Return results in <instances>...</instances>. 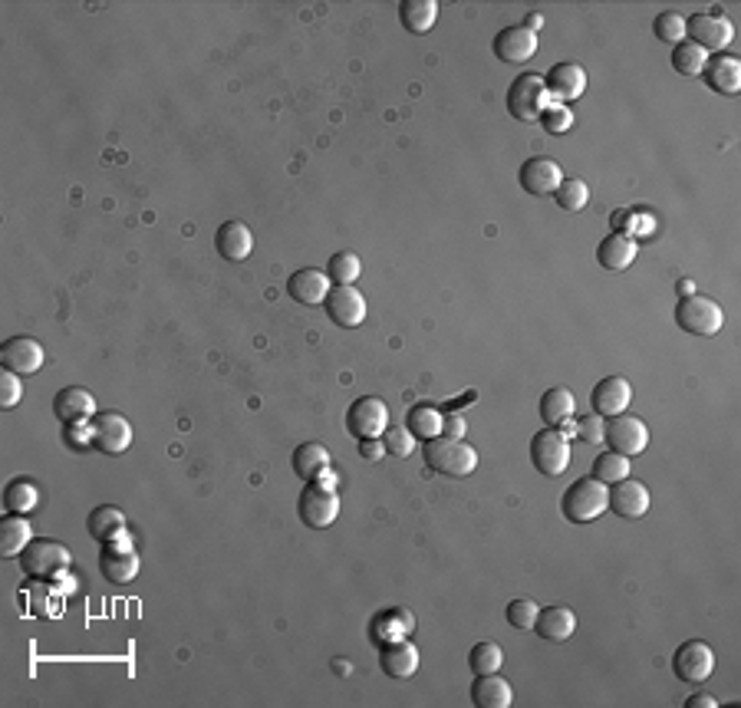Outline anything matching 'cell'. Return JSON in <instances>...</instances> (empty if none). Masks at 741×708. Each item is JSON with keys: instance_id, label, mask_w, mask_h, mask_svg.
<instances>
[{"instance_id": "cell-1", "label": "cell", "mask_w": 741, "mask_h": 708, "mask_svg": "<svg viewBox=\"0 0 741 708\" xmlns=\"http://www.w3.org/2000/svg\"><path fill=\"white\" fill-rule=\"evenodd\" d=\"M425 462L432 471L448 478H468L478 468V448H471L465 438H432L425 442Z\"/></svg>"}, {"instance_id": "cell-2", "label": "cell", "mask_w": 741, "mask_h": 708, "mask_svg": "<svg viewBox=\"0 0 741 708\" xmlns=\"http://www.w3.org/2000/svg\"><path fill=\"white\" fill-rule=\"evenodd\" d=\"M17 560H20V570L37 580H56L60 573L73 567L70 547H63L60 541H53V537H33L30 547Z\"/></svg>"}, {"instance_id": "cell-3", "label": "cell", "mask_w": 741, "mask_h": 708, "mask_svg": "<svg viewBox=\"0 0 741 708\" xmlns=\"http://www.w3.org/2000/svg\"><path fill=\"white\" fill-rule=\"evenodd\" d=\"M560 511L570 524H590L606 514V485L597 478H577L574 485L564 491Z\"/></svg>"}, {"instance_id": "cell-4", "label": "cell", "mask_w": 741, "mask_h": 708, "mask_svg": "<svg viewBox=\"0 0 741 708\" xmlns=\"http://www.w3.org/2000/svg\"><path fill=\"white\" fill-rule=\"evenodd\" d=\"M554 103L544 86V76L521 73L518 80L508 86V112L518 122H541V112Z\"/></svg>"}, {"instance_id": "cell-5", "label": "cell", "mask_w": 741, "mask_h": 708, "mask_svg": "<svg viewBox=\"0 0 741 708\" xmlns=\"http://www.w3.org/2000/svg\"><path fill=\"white\" fill-rule=\"evenodd\" d=\"M676 323L679 330H686L692 336H715L725 327V313L712 297L692 294L676 303Z\"/></svg>"}, {"instance_id": "cell-6", "label": "cell", "mask_w": 741, "mask_h": 708, "mask_svg": "<svg viewBox=\"0 0 741 708\" xmlns=\"http://www.w3.org/2000/svg\"><path fill=\"white\" fill-rule=\"evenodd\" d=\"M686 37L695 43V47H702L705 53H725L732 47L735 40V27L732 20L725 14H718V10H705V14H692L686 20Z\"/></svg>"}, {"instance_id": "cell-7", "label": "cell", "mask_w": 741, "mask_h": 708, "mask_svg": "<svg viewBox=\"0 0 741 708\" xmlns=\"http://www.w3.org/2000/svg\"><path fill=\"white\" fill-rule=\"evenodd\" d=\"M531 462L547 478L564 475L570 468V442L560 429H541L531 435Z\"/></svg>"}, {"instance_id": "cell-8", "label": "cell", "mask_w": 741, "mask_h": 708, "mask_svg": "<svg viewBox=\"0 0 741 708\" xmlns=\"http://www.w3.org/2000/svg\"><path fill=\"white\" fill-rule=\"evenodd\" d=\"M386 429H389V406L383 399L363 396L346 409V432L356 442H363V438H383Z\"/></svg>"}, {"instance_id": "cell-9", "label": "cell", "mask_w": 741, "mask_h": 708, "mask_svg": "<svg viewBox=\"0 0 741 708\" xmlns=\"http://www.w3.org/2000/svg\"><path fill=\"white\" fill-rule=\"evenodd\" d=\"M649 488L643 481L636 478H623L616 481V485H606V511H613L616 518H626V521H639L649 514Z\"/></svg>"}, {"instance_id": "cell-10", "label": "cell", "mask_w": 741, "mask_h": 708, "mask_svg": "<svg viewBox=\"0 0 741 708\" xmlns=\"http://www.w3.org/2000/svg\"><path fill=\"white\" fill-rule=\"evenodd\" d=\"M297 514H300L303 524L313 527V531H323V527H330L336 518H340V494L310 481L297 498Z\"/></svg>"}, {"instance_id": "cell-11", "label": "cell", "mask_w": 741, "mask_h": 708, "mask_svg": "<svg viewBox=\"0 0 741 708\" xmlns=\"http://www.w3.org/2000/svg\"><path fill=\"white\" fill-rule=\"evenodd\" d=\"M603 442H610V452H616V455L636 458V455H643L649 448V429H646L643 419L623 412V415H616V419L606 422V438H603Z\"/></svg>"}, {"instance_id": "cell-12", "label": "cell", "mask_w": 741, "mask_h": 708, "mask_svg": "<svg viewBox=\"0 0 741 708\" xmlns=\"http://www.w3.org/2000/svg\"><path fill=\"white\" fill-rule=\"evenodd\" d=\"M672 672L682 679V682H705L715 676V649L709 643H702V639H689V643H682L676 649V656H672Z\"/></svg>"}, {"instance_id": "cell-13", "label": "cell", "mask_w": 741, "mask_h": 708, "mask_svg": "<svg viewBox=\"0 0 741 708\" xmlns=\"http://www.w3.org/2000/svg\"><path fill=\"white\" fill-rule=\"evenodd\" d=\"M327 317L343 330H356L366 320V297L353 284H333V290L323 300Z\"/></svg>"}, {"instance_id": "cell-14", "label": "cell", "mask_w": 741, "mask_h": 708, "mask_svg": "<svg viewBox=\"0 0 741 708\" xmlns=\"http://www.w3.org/2000/svg\"><path fill=\"white\" fill-rule=\"evenodd\" d=\"M590 406L603 419H616V415H623L626 409L633 406V386L630 379L623 376H606L600 379L597 386L590 392Z\"/></svg>"}, {"instance_id": "cell-15", "label": "cell", "mask_w": 741, "mask_h": 708, "mask_svg": "<svg viewBox=\"0 0 741 708\" xmlns=\"http://www.w3.org/2000/svg\"><path fill=\"white\" fill-rule=\"evenodd\" d=\"M43 359H47V353H43V346L37 340H30V336H10V340H4V346H0V363L17 376L40 373Z\"/></svg>"}, {"instance_id": "cell-16", "label": "cell", "mask_w": 741, "mask_h": 708, "mask_svg": "<svg viewBox=\"0 0 741 708\" xmlns=\"http://www.w3.org/2000/svg\"><path fill=\"white\" fill-rule=\"evenodd\" d=\"M93 442L103 455H122L132 445V425L119 412H99L93 419Z\"/></svg>"}, {"instance_id": "cell-17", "label": "cell", "mask_w": 741, "mask_h": 708, "mask_svg": "<svg viewBox=\"0 0 741 708\" xmlns=\"http://www.w3.org/2000/svg\"><path fill=\"white\" fill-rule=\"evenodd\" d=\"M564 178H567L564 168H560L554 159H547V155H534V159H527L521 165V188L527 191V195H537V198L554 195Z\"/></svg>"}, {"instance_id": "cell-18", "label": "cell", "mask_w": 741, "mask_h": 708, "mask_svg": "<svg viewBox=\"0 0 741 708\" xmlns=\"http://www.w3.org/2000/svg\"><path fill=\"white\" fill-rule=\"evenodd\" d=\"M544 86L554 103H574L583 93H587V73L577 63H554L544 76Z\"/></svg>"}, {"instance_id": "cell-19", "label": "cell", "mask_w": 741, "mask_h": 708, "mask_svg": "<svg viewBox=\"0 0 741 708\" xmlns=\"http://www.w3.org/2000/svg\"><path fill=\"white\" fill-rule=\"evenodd\" d=\"M60 597H66V593L56 587V580L30 577L27 587H20V606H24V613L37 616V620H53L60 613Z\"/></svg>"}, {"instance_id": "cell-20", "label": "cell", "mask_w": 741, "mask_h": 708, "mask_svg": "<svg viewBox=\"0 0 741 708\" xmlns=\"http://www.w3.org/2000/svg\"><path fill=\"white\" fill-rule=\"evenodd\" d=\"M53 412L56 419L63 425H73V422H93L96 419V399L93 392L83 389V386H66L53 396Z\"/></svg>"}, {"instance_id": "cell-21", "label": "cell", "mask_w": 741, "mask_h": 708, "mask_svg": "<svg viewBox=\"0 0 741 708\" xmlns=\"http://www.w3.org/2000/svg\"><path fill=\"white\" fill-rule=\"evenodd\" d=\"M330 290L333 280L320 267H303V271H297L287 280V294L294 297V303H303V307H320Z\"/></svg>"}, {"instance_id": "cell-22", "label": "cell", "mask_w": 741, "mask_h": 708, "mask_svg": "<svg viewBox=\"0 0 741 708\" xmlns=\"http://www.w3.org/2000/svg\"><path fill=\"white\" fill-rule=\"evenodd\" d=\"M419 662V649L409 639H392V643H383V649H379V669L389 679H412L419 672Z\"/></svg>"}, {"instance_id": "cell-23", "label": "cell", "mask_w": 741, "mask_h": 708, "mask_svg": "<svg viewBox=\"0 0 741 708\" xmlns=\"http://www.w3.org/2000/svg\"><path fill=\"white\" fill-rule=\"evenodd\" d=\"M705 83H709V89H715V93L722 96H738L741 93V60L732 53H715L709 56V63H705Z\"/></svg>"}, {"instance_id": "cell-24", "label": "cell", "mask_w": 741, "mask_h": 708, "mask_svg": "<svg viewBox=\"0 0 741 708\" xmlns=\"http://www.w3.org/2000/svg\"><path fill=\"white\" fill-rule=\"evenodd\" d=\"M537 53V33L527 27H504L494 37V56L501 63H527Z\"/></svg>"}, {"instance_id": "cell-25", "label": "cell", "mask_w": 741, "mask_h": 708, "mask_svg": "<svg viewBox=\"0 0 741 708\" xmlns=\"http://www.w3.org/2000/svg\"><path fill=\"white\" fill-rule=\"evenodd\" d=\"M636 254H639V244L630 238V234H620V231L606 234V238L600 241V247H597L600 267H603V271H613V274L630 271L633 261H636Z\"/></svg>"}, {"instance_id": "cell-26", "label": "cell", "mask_w": 741, "mask_h": 708, "mask_svg": "<svg viewBox=\"0 0 741 708\" xmlns=\"http://www.w3.org/2000/svg\"><path fill=\"white\" fill-rule=\"evenodd\" d=\"M215 247H218V254L224 257V261L241 264L254 251V234L241 221H224L218 228V234H215Z\"/></svg>"}, {"instance_id": "cell-27", "label": "cell", "mask_w": 741, "mask_h": 708, "mask_svg": "<svg viewBox=\"0 0 741 708\" xmlns=\"http://www.w3.org/2000/svg\"><path fill=\"white\" fill-rule=\"evenodd\" d=\"M534 633L547 639V643H567V639L577 633V616L574 610H567V606H547V610L537 613Z\"/></svg>"}, {"instance_id": "cell-28", "label": "cell", "mask_w": 741, "mask_h": 708, "mask_svg": "<svg viewBox=\"0 0 741 708\" xmlns=\"http://www.w3.org/2000/svg\"><path fill=\"white\" fill-rule=\"evenodd\" d=\"M412 629H415V616L409 610H402V606H392V610H383L369 623V636L383 646L392 643V639H409Z\"/></svg>"}, {"instance_id": "cell-29", "label": "cell", "mask_w": 741, "mask_h": 708, "mask_svg": "<svg viewBox=\"0 0 741 708\" xmlns=\"http://www.w3.org/2000/svg\"><path fill=\"white\" fill-rule=\"evenodd\" d=\"M574 412H577V399L567 386H550L541 396V419L547 422V429H564L574 419Z\"/></svg>"}, {"instance_id": "cell-30", "label": "cell", "mask_w": 741, "mask_h": 708, "mask_svg": "<svg viewBox=\"0 0 741 708\" xmlns=\"http://www.w3.org/2000/svg\"><path fill=\"white\" fill-rule=\"evenodd\" d=\"M471 702L481 708H508L514 702V692L504 676L488 672V676H475L471 682Z\"/></svg>"}, {"instance_id": "cell-31", "label": "cell", "mask_w": 741, "mask_h": 708, "mask_svg": "<svg viewBox=\"0 0 741 708\" xmlns=\"http://www.w3.org/2000/svg\"><path fill=\"white\" fill-rule=\"evenodd\" d=\"M33 541V527L27 514H10L0 521V554L4 557H20Z\"/></svg>"}, {"instance_id": "cell-32", "label": "cell", "mask_w": 741, "mask_h": 708, "mask_svg": "<svg viewBox=\"0 0 741 708\" xmlns=\"http://www.w3.org/2000/svg\"><path fill=\"white\" fill-rule=\"evenodd\" d=\"M99 567H103V577L112 580V583H132V580L139 577V554H136V550H112V547H103Z\"/></svg>"}, {"instance_id": "cell-33", "label": "cell", "mask_w": 741, "mask_h": 708, "mask_svg": "<svg viewBox=\"0 0 741 708\" xmlns=\"http://www.w3.org/2000/svg\"><path fill=\"white\" fill-rule=\"evenodd\" d=\"M399 20L409 33L422 37V33H429L435 27V20H439V4H435V0H402Z\"/></svg>"}, {"instance_id": "cell-34", "label": "cell", "mask_w": 741, "mask_h": 708, "mask_svg": "<svg viewBox=\"0 0 741 708\" xmlns=\"http://www.w3.org/2000/svg\"><path fill=\"white\" fill-rule=\"evenodd\" d=\"M290 462H294L297 478L317 481L320 471L330 468V452H327V445H320V442H303L294 448V458H290Z\"/></svg>"}, {"instance_id": "cell-35", "label": "cell", "mask_w": 741, "mask_h": 708, "mask_svg": "<svg viewBox=\"0 0 741 708\" xmlns=\"http://www.w3.org/2000/svg\"><path fill=\"white\" fill-rule=\"evenodd\" d=\"M442 419L445 415L435 409V406H412L409 409V419H406V429L419 438V442H432V438L442 435Z\"/></svg>"}, {"instance_id": "cell-36", "label": "cell", "mask_w": 741, "mask_h": 708, "mask_svg": "<svg viewBox=\"0 0 741 708\" xmlns=\"http://www.w3.org/2000/svg\"><path fill=\"white\" fill-rule=\"evenodd\" d=\"M122 527H126V514H122L116 504H103V508H96L86 518V531L93 534L99 544H106L112 534L122 531Z\"/></svg>"}, {"instance_id": "cell-37", "label": "cell", "mask_w": 741, "mask_h": 708, "mask_svg": "<svg viewBox=\"0 0 741 708\" xmlns=\"http://www.w3.org/2000/svg\"><path fill=\"white\" fill-rule=\"evenodd\" d=\"M37 504H40V491H37V485H33L30 478H17V481H10V485H7L4 508L10 514H33V511H37Z\"/></svg>"}, {"instance_id": "cell-38", "label": "cell", "mask_w": 741, "mask_h": 708, "mask_svg": "<svg viewBox=\"0 0 741 708\" xmlns=\"http://www.w3.org/2000/svg\"><path fill=\"white\" fill-rule=\"evenodd\" d=\"M705 63H709V53L702 47H695L692 40H682L672 47V66H676V73L682 76H702Z\"/></svg>"}, {"instance_id": "cell-39", "label": "cell", "mask_w": 741, "mask_h": 708, "mask_svg": "<svg viewBox=\"0 0 741 708\" xmlns=\"http://www.w3.org/2000/svg\"><path fill=\"white\" fill-rule=\"evenodd\" d=\"M630 471H633V462L616 452H603L597 455V462H593V478L603 481V485H616V481L630 478Z\"/></svg>"}, {"instance_id": "cell-40", "label": "cell", "mask_w": 741, "mask_h": 708, "mask_svg": "<svg viewBox=\"0 0 741 708\" xmlns=\"http://www.w3.org/2000/svg\"><path fill=\"white\" fill-rule=\"evenodd\" d=\"M359 274H363V261H359L356 251H336L327 264V277L333 284H356Z\"/></svg>"}, {"instance_id": "cell-41", "label": "cell", "mask_w": 741, "mask_h": 708, "mask_svg": "<svg viewBox=\"0 0 741 708\" xmlns=\"http://www.w3.org/2000/svg\"><path fill=\"white\" fill-rule=\"evenodd\" d=\"M468 666H471V672H475V676L501 672V666H504V649L498 643H478V646H471Z\"/></svg>"}, {"instance_id": "cell-42", "label": "cell", "mask_w": 741, "mask_h": 708, "mask_svg": "<svg viewBox=\"0 0 741 708\" xmlns=\"http://www.w3.org/2000/svg\"><path fill=\"white\" fill-rule=\"evenodd\" d=\"M554 201L564 211H583L590 205V188L583 178H564V182L557 185L554 191Z\"/></svg>"}, {"instance_id": "cell-43", "label": "cell", "mask_w": 741, "mask_h": 708, "mask_svg": "<svg viewBox=\"0 0 741 708\" xmlns=\"http://www.w3.org/2000/svg\"><path fill=\"white\" fill-rule=\"evenodd\" d=\"M653 30H656V40L669 43V47H676V43L686 40V17L676 14V10H666V14L656 17Z\"/></svg>"}, {"instance_id": "cell-44", "label": "cell", "mask_w": 741, "mask_h": 708, "mask_svg": "<svg viewBox=\"0 0 741 708\" xmlns=\"http://www.w3.org/2000/svg\"><path fill=\"white\" fill-rule=\"evenodd\" d=\"M537 613H541V606H537L534 600H511L508 610H504V620H508L514 629H534Z\"/></svg>"}, {"instance_id": "cell-45", "label": "cell", "mask_w": 741, "mask_h": 708, "mask_svg": "<svg viewBox=\"0 0 741 708\" xmlns=\"http://www.w3.org/2000/svg\"><path fill=\"white\" fill-rule=\"evenodd\" d=\"M541 122L550 136H564V132H570V126H574V112H570L564 103H550L541 112Z\"/></svg>"}, {"instance_id": "cell-46", "label": "cell", "mask_w": 741, "mask_h": 708, "mask_svg": "<svg viewBox=\"0 0 741 708\" xmlns=\"http://www.w3.org/2000/svg\"><path fill=\"white\" fill-rule=\"evenodd\" d=\"M383 442H386V452L392 458H409L415 452V445H419V438H415L409 429H399L396 425V429H386Z\"/></svg>"}, {"instance_id": "cell-47", "label": "cell", "mask_w": 741, "mask_h": 708, "mask_svg": "<svg viewBox=\"0 0 741 708\" xmlns=\"http://www.w3.org/2000/svg\"><path fill=\"white\" fill-rule=\"evenodd\" d=\"M24 399V382L10 369H0V409H17Z\"/></svg>"}, {"instance_id": "cell-48", "label": "cell", "mask_w": 741, "mask_h": 708, "mask_svg": "<svg viewBox=\"0 0 741 708\" xmlns=\"http://www.w3.org/2000/svg\"><path fill=\"white\" fill-rule=\"evenodd\" d=\"M577 438H583L587 445H603V438H606V419H603V415H597V412L583 415V419L577 422Z\"/></svg>"}, {"instance_id": "cell-49", "label": "cell", "mask_w": 741, "mask_h": 708, "mask_svg": "<svg viewBox=\"0 0 741 708\" xmlns=\"http://www.w3.org/2000/svg\"><path fill=\"white\" fill-rule=\"evenodd\" d=\"M66 445H70L73 452H80V448H96V442H93V425H89V422L66 425Z\"/></svg>"}, {"instance_id": "cell-50", "label": "cell", "mask_w": 741, "mask_h": 708, "mask_svg": "<svg viewBox=\"0 0 741 708\" xmlns=\"http://www.w3.org/2000/svg\"><path fill=\"white\" fill-rule=\"evenodd\" d=\"M359 455H363V462H383L389 452H386L383 438H363V442H359Z\"/></svg>"}, {"instance_id": "cell-51", "label": "cell", "mask_w": 741, "mask_h": 708, "mask_svg": "<svg viewBox=\"0 0 741 708\" xmlns=\"http://www.w3.org/2000/svg\"><path fill=\"white\" fill-rule=\"evenodd\" d=\"M465 432H468V422H465L462 412H448L442 419V435L445 438H465Z\"/></svg>"}, {"instance_id": "cell-52", "label": "cell", "mask_w": 741, "mask_h": 708, "mask_svg": "<svg viewBox=\"0 0 741 708\" xmlns=\"http://www.w3.org/2000/svg\"><path fill=\"white\" fill-rule=\"evenodd\" d=\"M103 547H112V550H136V544H132V534H129V527H122L119 534H112V537H109V541H106Z\"/></svg>"}, {"instance_id": "cell-53", "label": "cell", "mask_w": 741, "mask_h": 708, "mask_svg": "<svg viewBox=\"0 0 741 708\" xmlns=\"http://www.w3.org/2000/svg\"><path fill=\"white\" fill-rule=\"evenodd\" d=\"M718 705V699H715V695H692V699L686 702V708H715Z\"/></svg>"}, {"instance_id": "cell-54", "label": "cell", "mask_w": 741, "mask_h": 708, "mask_svg": "<svg viewBox=\"0 0 741 708\" xmlns=\"http://www.w3.org/2000/svg\"><path fill=\"white\" fill-rule=\"evenodd\" d=\"M521 27H527V30H531V33H537V30L544 27V17H541V14H527Z\"/></svg>"}, {"instance_id": "cell-55", "label": "cell", "mask_w": 741, "mask_h": 708, "mask_svg": "<svg viewBox=\"0 0 741 708\" xmlns=\"http://www.w3.org/2000/svg\"><path fill=\"white\" fill-rule=\"evenodd\" d=\"M679 294H682V297H692V294H695L692 280H679Z\"/></svg>"}]
</instances>
